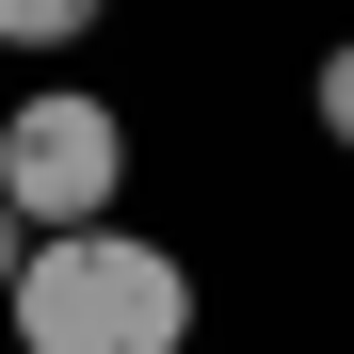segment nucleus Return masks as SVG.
<instances>
[{"label":"nucleus","instance_id":"1","mask_svg":"<svg viewBox=\"0 0 354 354\" xmlns=\"http://www.w3.org/2000/svg\"><path fill=\"white\" fill-rule=\"evenodd\" d=\"M17 354H177L194 338V258L145 225H48L0 290Z\"/></svg>","mask_w":354,"mask_h":354},{"label":"nucleus","instance_id":"2","mask_svg":"<svg viewBox=\"0 0 354 354\" xmlns=\"http://www.w3.org/2000/svg\"><path fill=\"white\" fill-rule=\"evenodd\" d=\"M113 194H129V113L81 97V81H32L17 113H0V209L32 225H113Z\"/></svg>","mask_w":354,"mask_h":354},{"label":"nucleus","instance_id":"3","mask_svg":"<svg viewBox=\"0 0 354 354\" xmlns=\"http://www.w3.org/2000/svg\"><path fill=\"white\" fill-rule=\"evenodd\" d=\"M113 0H0V48H81Z\"/></svg>","mask_w":354,"mask_h":354},{"label":"nucleus","instance_id":"4","mask_svg":"<svg viewBox=\"0 0 354 354\" xmlns=\"http://www.w3.org/2000/svg\"><path fill=\"white\" fill-rule=\"evenodd\" d=\"M306 113H322V145H338V161H354V32H338V48H322V81H306Z\"/></svg>","mask_w":354,"mask_h":354},{"label":"nucleus","instance_id":"5","mask_svg":"<svg viewBox=\"0 0 354 354\" xmlns=\"http://www.w3.org/2000/svg\"><path fill=\"white\" fill-rule=\"evenodd\" d=\"M17 258H32V225H17V209H0V290H17Z\"/></svg>","mask_w":354,"mask_h":354}]
</instances>
